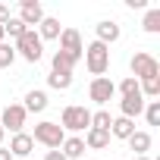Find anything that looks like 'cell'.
Segmentation results:
<instances>
[{"mask_svg": "<svg viewBox=\"0 0 160 160\" xmlns=\"http://www.w3.org/2000/svg\"><path fill=\"white\" fill-rule=\"evenodd\" d=\"M60 129H63V132H72V135L88 132V129H91V110H88L85 104H69V107H63V113H60Z\"/></svg>", "mask_w": 160, "mask_h": 160, "instance_id": "cell-1", "label": "cell"}, {"mask_svg": "<svg viewBox=\"0 0 160 160\" xmlns=\"http://www.w3.org/2000/svg\"><path fill=\"white\" fill-rule=\"evenodd\" d=\"M82 60H85V69H88L94 78H101V75L110 69V47L101 44V41H91V44L85 47Z\"/></svg>", "mask_w": 160, "mask_h": 160, "instance_id": "cell-2", "label": "cell"}, {"mask_svg": "<svg viewBox=\"0 0 160 160\" xmlns=\"http://www.w3.org/2000/svg\"><path fill=\"white\" fill-rule=\"evenodd\" d=\"M129 69H132V78H138V82L160 78V63H157V57L148 53V50H135L132 60H129Z\"/></svg>", "mask_w": 160, "mask_h": 160, "instance_id": "cell-3", "label": "cell"}, {"mask_svg": "<svg viewBox=\"0 0 160 160\" xmlns=\"http://www.w3.org/2000/svg\"><path fill=\"white\" fill-rule=\"evenodd\" d=\"M63 138H66V132H63L60 122H53V119H41V122L35 126V132H32V141H35V144H44L47 151H60Z\"/></svg>", "mask_w": 160, "mask_h": 160, "instance_id": "cell-4", "label": "cell"}, {"mask_svg": "<svg viewBox=\"0 0 160 160\" xmlns=\"http://www.w3.org/2000/svg\"><path fill=\"white\" fill-rule=\"evenodd\" d=\"M16 57H22L25 63H38L41 57H44V41L38 38V32L35 28H28L22 38H16Z\"/></svg>", "mask_w": 160, "mask_h": 160, "instance_id": "cell-5", "label": "cell"}, {"mask_svg": "<svg viewBox=\"0 0 160 160\" xmlns=\"http://www.w3.org/2000/svg\"><path fill=\"white\" fill-rule=\"evenodd\" d=\"M88 98L98 104V110H107V104L116 98V82H113V78H107V75L91 78V85H88Z\"/></svg>", "mask_w": 160, "mask_h": 160, "instance_id": "cell-6", "label": "cell"}, {"mask_svg": "<svg viewBox=\"0 0 160 160\" xmlns=\"http://www.w3.org/2000/svg\"><path fill=\"white\" fill-rule=\"evenodd\" d=\"M25 119H28V113H25V107L22 104H7L3 107V113H0V129L3 132H22L25 129Z\"/></svg>", "mask_w": 160, "mask_h": 160, "instance_id": "cell-7", "label": "cell"}, {"mask_svg": "<svg viewBox=\"0 0 160 160\" xmlns=\"http://www.w3.org/2000/svg\"><path fill=\"white\" fill-rule=\"evenodd\" d=\"M44 16H47V13H44V7L38 3V0H22V3H19V16H16V19H19L25 28H38Z\"/></svg>", "mask_w": 160, "mask_h": 160, "instance_id": "cell-8", "label": "cell"}, {"mask_svg": "<svg viewBox=\"0 0 160 160\" xmlns=\"http://www.w3.org/2000/svg\"><path fill=\"white\" fill-rule=\"evenodd\" d=\"M57 41H60V50H63V53H72L75 60H82L85 44H82V35H78V28H63Z\"/></svg>", "mask_w": 160, "mask_h": 160, "instance_id": "cell-9", "label": "cell"}, {"mask_svg": "<svg viewBox=\"0 0 160 160\" xmlns=\"http://www.w3.org/2000/svg\"><path fill=\"white\" fill-rule=\"evenodd\" d=\"M94 32H98L94 41H101V44H107V47L122 38V28H119V22H113V19H101V22L94 25Z\"/></svg>", "mask_w": 160, "mask_h": 160, "instance_id": "cell-10", "label": "cell"}, {"mask_svg": "<svg viewBox=\"0 0 160 160\" xmlns=\"http://www.w3.org/2000/svg\"><path fill=\"white\" fill-rule=\"evenodd\" d=\"M13 157H22V160H28V154L35 151V141H32V135L28 132H16L13 138H10V148H7Z\"/></svg>", "mask_w": 160, "mask_h": 160, "instance_id": "cell-11", "label": "cell"}, {"mask_svg": "<svg viewBox=\"0 0 160 160\" xmlns=\"http://www.w3.org/2000/svg\"><path fill=\"white\" fill-rule=\"evenodd\" d=\"M85 141H82V135H66L63 138V144H60V154L66 157V160H78V157H85Z\"/></svg>", "mask_w": 160, "mask_h": 160, "instance_id": "cell-12", "label": "cell"}, {"mask_svg": "<svg viewBox=\"0 0 160 160\" xmlns=\"http://www.w3.org/2000/svg\"><path fill=\"white\" fill-rule=\"evenodd\" d=\"M47 104H50V101H47V91H44V88H32V91H25V104H22L25 113H44Z\"/></svg>", "mask_w": 160, "mask_h": 160, "instance_id": "cell-13", "label": "cell"}, {"mask_svg": "<svg viewBox=\"0 0 160 160\" xmlns=\"http://www.w3.org/2000/svg\"><path fill=\"white\" fill-rule=\"evenodd\" d=\"M141 113H144V98H141V94L119 98V116H126V119H138Z\"/></svg>", "mask_w": 160, "mask_h": 160, "instance_id": "cell-14", "label": "cell"}, {"mask_svg": "<svg viewBox=\"0 0 160 160\" xmlns=\"http://www.w3.org/2000/svg\"><path fill=\"white\" fill-rule=\"evenodd\" d=\"M151 144H154V138H151V132H144V129H135V132L129 135V148L135 151V157H148Z\"/></svg>", "mask_w": 160, "mask_h": 160, "instance_id": "cell-15", "label": "cell"}, {"mask_svg": "<svg viewBox=\"0 0 160 160\" xmlns=\"http://www.w3.org/2000/svg\"><path fill=\"white\" fill-rule=\"evenodd\" d=\"M35 32H38V38H41V41H57V38H60V32H63V25H60V19L44 16V19H41V25H38Z\"/></svg>", "mask_w": 160, "mask_h": 160, "instance_id": "cell-16", "label": "cell"}, {"mask_svg": "<svg viewBox=\"0 0 160 160\" xmlns=\"http://www.w3.org/2000/svg\"><path fill=\"white\" fill-rule=\"evenodd\" d=\"M78 66V60L72 57V53H63V50H57L53 53V60H50V72H63V75H72V69Z\"/></svg>", "mask_w": 160, "mask_h": 160, "instance_id": "cell-17", "label": "cell"}, {"mask_svg": "<svg viewBox=\"0 0 160 160\" xmlns=\"http://www.w3.org/2000/svg\"><path fill=\"white\" fill-rule=\"evenodd\" d=\"M135 132V119H126V116H116L113 122H110V138H122V141H129V135Z\"/></svg>", "mask_w": 160, "mask_h": 160, "instance_id": "cell-18", "label": "cell"}, {"mask_svg": "<svg viewBox=\"0 0 160 160\" xmlns=\"http://www.w3.org/2000/svg\"><path fill=\"white\" fill-rule=\"evenodd\" d=\"M82 141H85V148H88V151H104V148L110 144V132H101V129H88Z\"/></svg>", "mask_w": 160, "mask_h": 160, "instance_id": "cell-19", "label": "cell"}, {"mask_svg": "<svg viewBox=\"0 0 160 160\" xmlns=\"http://www.w3.org/2000/svg\"><path fill=\"white\" fill-rule=\"evenodd\" d=\"M141 28H144L148 35H157V32H160V7H151V10L144 13V19H141Z\"/></svg>", "mask_w": 160, "mask_h": 160, "instance_id": "cell-20", "label": "cell"}, {"mask_svg": "<svg viewBox=\"0 0 160 160\" xmlns=\"http://www.w3.org/2000/svg\"><path fill=\"white\" fill-rule=\"evenodd\" d=\"M47 88H53V91H69V88H72V75L47 72Z\"/></svg>", "mask_w": 160, "mask_h": 160, "instance_id": "cell-21", "label": "cell"}, {"mask_svg": "<svg viewBox=\"0 0 160 160\" xmlns=\"http://www.w3.org/2000/svg\"><path fill=\"white\" fill-rule=\"evenodd\" d=\"M116 94H119V98H132V94H141V88H138V78L126 75L122 82L116 85Z\"/></svg>", "mask_w": 160, "mask_h": 160, "instance_id": "cell-22", "label": "cell"}, {"mask_svg": "<svg viewBox=\"0 0 160 160\" xmlns=\"http://www.w3.org/2000/svg\"><path fill=\"white\" fill-rule=\"evenodd\" d=\"M110 122H113L110 110H94V113H91V129H101V132H110Z\"/></svg>", "mask_w": 160, "mask_h": 160, "instance_id": "cell-23", "label": "cell"}, {"mask_svg": "<svg viewBox=\"0 0 160 160\" xmlns=\"http://www.w3.org/2000/svg\"><path fill=\"white\" fill-rule=\"evenodd\" d=\"M141 116L148 119V126H160V101H144V113Z\"/></svg>", "mask_w": 160, "mask_h": 160, "instance_id": "cell-24", "label": "cell"}, {"mask_svg": "<svg viewBox=\"0 0 160 160\" xmlns=\"http://www.w3.org/2000/svg\"><path fill=\"white\" fill-rule=\"evenodd\" d=\"M25 32H28V28H25V25H22V22L16 19V16H13V19H10V22L3 25V35H7V38H13V41H16V38H22Z\"/></svg>", "mask_w": 160, "mask_h": 160, "instance_id": "cell-25", "label": "cell"}, {"mask_svg": "<svg viewBox=\"0 0 160 160\" xmlns=\"http://www.w3.org/2000/svg\"><path fill=\"white\" fill-rule=\"evenodd\" d=\"M16 63V50H13V44H0V69H7V66H13Z\"/></svg>", "mask_w": 160, "mask_h": 160, "instance_id": "cell-26", "label": "cell"}, {"mask_svg": "<svg viewBox=\"0 0 160 160\" xmlns=\"http://www.w3.org/2000/svg\"><path fill=\"white\" fill-rule=\"evenodd\" d=\"M129 10H148V0H126Z\"/></svg>", "mask_w": 160, "mask_h": 160, "instance_id": "cell-27", "label": "cell"}, {"mask_svg": "<svg viewBox=\"0 0 160 160\" xmlns=\"http://www.w3.org/2000/svg\"><path fill=\"white\" fill-rule=\"evenodd\" d=\"M13 16H10V7H3V3H0V25H7Z\"/></svg>", "mask_w": 160, "mask_h": 160, "instance_id": "cell-28", "label": "cell"}, {"mask_svg": "<svg viewBox=\"0 0 160 160\" xmlns=\"http://www.w3.org/2000/svg\"><path fill=\"white\" fill-rule=\"evenodd\" d=\"M44 160H66V157H63L60 151H47V154H44Z\"/></svg>", "mask_w": 160, "mask_h": 160, "instance_id": "cell-29", "label": "cell"}, {"mask_svg": "<svg viewBox=\"0 0 160 160\" xmlns=\"http://www.w3.org/2000/svg\"><path fill=\"white\" fill-rule=\"evenodd\" d=\"M0 160H13V154H10L7 148H0Z\"/></svg>", "mask_w": 160, "mask_h": 160, "instance_id": "cell-30", "label": "cell"}, {"mask_svg": "<svg viewBox=\"0 0 160 160\" xmlns=\"http://www.w3.org/2000/svg\"><path fill=\"white\" fill-rule=\"evenodd\" d=\"M3 138H7V132H3V129H0V148H3Z\"/></svg>", "mask_w": 160, "mask_h": 160, "instance_id": "cell-31", "label": "cell"}, {"mask_svg": "<svg viewBox=\"0 0 160 160\" xmlns=\"http://www.w3.org/2000/svg\"><path fill=\"white\" fill-rule=\"evenodd\" d=\"M7 41V35H3V25H0V44H3Z\"/></svg>", "mask_w": 160, "mask_h": 160, "instance_id": "cell-32", "label": "cell"}, {"mask_svg": "<svg viewBox=\"0 0 160 160\" xmlns=\"http://www.w3.org/2000/svg\"><path fill=\"white\" fill-rule=\"evenodd\" d=\"M135 160H151V157H135Z\"/></svg>", "mask_w": 160, "mask_h": 160, "instance_id": "cell-33", "label": "cell"}, {"mask_svg": "<svg viewBox=\"0 0 160 160\" xmlns=\"http://www.w3.org/2000/svg\"><path fill=\"white\" fill-rule=\"evenodd\" d=\"M94 160H98V157H94Z\"/></svg>", "mask_w": 160, "mask_h": 160, "instance_id": "cell-34", "label": "cell"}]
</instances>
